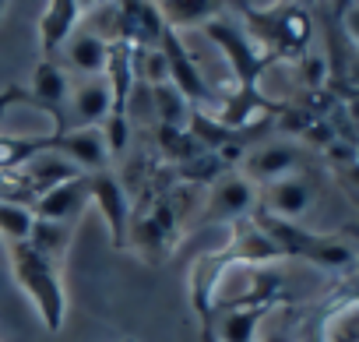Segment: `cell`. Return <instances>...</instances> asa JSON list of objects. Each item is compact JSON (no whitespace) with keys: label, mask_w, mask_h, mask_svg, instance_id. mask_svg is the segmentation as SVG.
Segmentation results:
<instances>
[{"label":"cell","mask_w":359,"mask_h":342,"mask_svg":"<svg viewBox=\"0 0 359 342\" xmlns=\"http://www.w3.org/2000/svg\"><path fill=\"white\" fill-rule=\"evenodd\" d=\"M348 81H352V85L359 88V53H355V57L348 60Z\"/></svg>","instance_id":"26"},{"label":"cell","mask_w":359,"mask_h":342,"mask_svg":"<svg viewBox=\"0 0 359 342\" xmlns=\"http://www.w3.org/2000/svg\"><path fill=\"white\" fill-rule=\"evenodd\" d=\"M32 223H36V216L29 205L0 202V237H4V244H29Z\"/></svg>","instance_id":"19"},{"label":"cell","mask_w":359,"mask_h":342,"mask_svg":"<svg viewBox=\"0 0 359 342\" xmlns=\"http://www.w3.org/2000/svg\"><path fill=\"white\" fill-rule=\"evenodd\" d=\"M313 195H317L313 184L303 173H292V177H282V180L261 188V205H264V216H271V219L299 223L310 212Z\"/></svg>","instance_id":"10"},{"label":"cell","mask_w":359,"mask_h":342,"mask_svg":"<svg viewBox=\"0 0 359 342\" xmlns=\"http://www.w3.org/2000/svg\"><path fill=\"white\" fill-rule=\"evenodd\" d=\"M4 15H8V4H4V0H0V22H4Z\"/></svg>","instance_id":"27"},{"label":"cell","mask_w":359,"mask_h":342,"mask_svg":"<svg viewBox=\"0 0 359 342\" xmlns=\"http://www.w3.org/2000/svg\"><path fill=\"white\" fill-rule=\"evenodd\" d=\"M158 50H162L165 67H169V85L191 103V110H205V106L212 103V88H208V81H205L198 60H194L191 50L184 46V39H180L172 29H162Z\"/></svg>","instance_id":"4"},{"label":"cell","mask_w":359,"mask_h":342,"mask_svg":"<svg viewBox=\"0 0 359 342\" xmlns=\"http://www.w3.org/2000/svg\"><path fill=\"white\" fill-rule=\"evenodd\" d=\"M324 342H359V300L341 303L327 324H324Z\"/></svg>","instance_id":"20"},{"label":"cell","mask_w":359,"mask_h":342,"mask_svg":"<svg viewBox=\"0 0 359 342\" xmlns=\"http://www.w3.org/2000/svg\"><path fill=\"white\" fill-rule=\"evenodd\" d=\"M324 152H327V159H331L338 169H345V166H352V162L359 159V148H355V145H348V141H341V138H334Z\"/></svg>","instance_id":"23"},{"label":"cell","mask_w":359,"mask_h":342,"mask_svg":"<svg viewBox=\"0 0 359 342\" xmlns=\"http://www.w3.org/2000/svg\"><path fill=\"white\" fill-rule=\"evenodd\" d=\"M151 103H155V113H158V127H187L191 103L180 96L169 81L151 88Z\"/></svg>","instance_id":"18"},{"label":"cell","mask_w":359,"mask_h":342,"mask_svg":"<svg viewBox=\"0 0 359 342\" xmlns=\"http://www.w3.org/2000/svg\"><path fill=\"white\" fill-rule=\"evenodd\" d=\"M113 96H109V81L102 78H88V81H71V99H67V131L74 127H102L109 117Z\"/></svg>","instance_id":"12"},{"label":"cell","mask_w":359,"mask_h":342,"mask_svg":"<svg viewBox=\"0 0 359 342\" xmlns=\"http://www.w3.org/2000/svg\"><path fill=\"white\" fill-rule=\"evenodd\" d=\"M123 342H134V338H123Z\"/></svg>","instance_id":"28"},{"label":"cell","mask_w":359,"mask_h":342,"mask_svg":"<svg viewBox=\"0 0 359 342\" xmlns=\"http://www.w3.org/2000/svg\"><path fill=\"white\" fill-rule=\"evenodd\" d=\"M81 18H85V8L78 4V0H53V4L43 8V18H39V50H43V60H60V50L74 36V29L81 25Z\"/></svg>","instance_id":"14"},{"label":"cell","mask_w":359,"mask_h":342,"mask_svg":"<svg viewBox=\"0 0 359 342\" xmlns=\"http://www.w3.org/2000/svg\"><path fill=\"white\" fill-rule=\"evenodd\" d=\"M341 173H345V177H348V184H352V188L359 191V159H355L352 166H345V169H341Z\"/></svg>","instance_id":"25"},{"label":"cell","mask_w":359,"mask_h":342,"mask_svg":"<svg viewBox=\"0 0 359 342\" xmlns=\"http://www.w3.org/2000/svg\"><path fill=\"white\" fill-rule=\"evenodd\" d=\"M67 99H71V74L60 60H39L32 74V88L25 92V103L39 106L53 120V134L67 131Z\"/></svg>","instance_id":"5"},{"label":"cell","mask_w":359,"mask_h":342,"mask_svg":"<svg viewBox=\"0 0 359 342\" xmlns=\"http://www.w3.org/2000/svg\"><path fill=\"white\" fill-rule=\"evenodd\" d=\"M327 74H331V67H327V57H324V53H310V50H306V53L299 57L296 78H299V85H303L306 92H324Z\"/></svg>","instance_id":"22"},{"label":"cell","mask_w":359,"mask_h":342,"mask_svg":"<svg viewBox=\"0 0 359 342\" xmlns=\"http://www.w3.org/2000/svg\"><path fill=\"white\" fill-rule=\"evenodd\" d=\"M310 261H313V265H320V268L338 272V268L355 265V261H359V254H355V247H352V244H345V240H338V237H320V244L313 247Z\"/></svg>","instance_id":"21"},{"label":"cell","mask_w":359,"mask_h":342,"mask_svg":"<svg viewBox=\"0 0 359 342\" xmlns=\"http://www.w3.org/2000/svg\"><path fill=\"white\" fill-rule=\"evenodd\" d=\"M205 32H208V39L226 53V60H229V67H233V74H236L240 92H261V78H264L271 57L261 53V50L254 46V39H250L243 29H236L233 22H226V18L208 22Z\"/></svg>","instance_id":"2"},{"label":"cell","mask_w":359,"mask_h":342,"mask_svg":"<svg viewBox=\"0 0 359 342\" xmlns=\"http://www.w3.org/2000/svg\"><path fill=\"white\" fill-rule=\"evenodd\" d=\"M36 145H39V152L64 155L81 173H102L109 166V148H106L102 127H74L64 134H46V138H36Z\"/></svg>","instance_id":"3"},{"label":"cell","mask_w":359,"mask_h":342,"mask_svg":"<svg viewBox=\"0 0 359 342\" xmlns=\"http://www.w3.org/2000/svg\"><path fill=\"white\" fill-rule=\"evenodd\" d=\"M71 230H74V226L36 219V223H32V233H29V247H32L39 258H46L50 265L60 268V261H64V254H67V247H71Z\"/></svg>","instance_id":"17"},{"label":"cell","mask_w":359,"mask_h":342,"mask_svg":"<svg viewBox=\"0 0 359 342\" xmlns=\"http://www.w3.org/2000/svg\"><path fill=\"white\" fill-rule=\"evenodd\" d=\"M299 162H303V155H299V148H296L292 141H268V145H261V148H250L240 166H243V177H247L254 188H257V184L268 188V184H275V180H282V177L299 173Z\"/></svg>","instance_id":"9"},{"label":"cell","mask_w":359,"mask_h":342,"mask_svg":"<svg viewBox=\"0 0 359 342\" xmlns=\"http://www.w3.org/2000/svg\"><path fill=\"white\" fill-rule=\"evenodd\" d=\"M268 25H271V39L278 43V53L282 57H303L306 46H310V15L303 8H282L275 15H268Z\"/></svg>","instance_id":"15"},{"label":"cell","mask_w":359,"mask_h":342,"mask_svg":"<svg viewBox=\"0 0 359 342\" xmlns=\"http://www.w3.org/2000/svg\"><path fill=\"white\" fill-rule=\"evenodd\" d=\"M109 50H113V43H106V39L95 36L92 29L78 25L74 36L64 43L60 57H64V64L78 74V81H88V78H102V74H106V67H109Z\"/></svg>","instance_id":"13"},{"label":"cell","mask_w":359,"mask_h":342,"mask_svg":"<svg viewBox=\"0 0 359 342\" xmlns=\"http://www.w3.org/2000/svg\"><path fill=\"white\" fill-rule=\"evenodd\" d=\"M254 205H257V188L243 173H226L208 188L201 223H233L236 226L254 216Z\"/></svg>","instance_id":"6"},{"label":"cell","mask_w":359,"mask_h":342,"mask_svg":"<svg viewBox=\"0 0 359 342\" xmlns=\"http://www.w3.org/2000/svg\"><path fill=\"white\" fill-rule=\"evenodd\" d=\"M8 254H11V272H15L18 286L29 293V300L36 303V310L43 317V328L50 335H57L64 328V314H67L60 268L50 265L46 258H39L29 244H8Z\"/></svg>","instance_id":"1"},{"label":"cell","mask_w":359,"mask_h":342,"mask_svg":"<svg viewBox=\"0 0 359 342\" xmlns=\"http://www.w3.org/2000/svg\"><path fill=\"white\" fill-rule=\"evenodd\" d=\"M271 303H233L205 314V342H254Z\"/></svg>","instance_id":"8"},{"label":"cell","mask_w":359,"mask_h":342,"mask_svg":"<svg viewBox=\"0 0 359 342\" xmlns=\"http://www.w3.org/2000/svg\"><path fill=\"white\" fill-rule=\"evenodd\" d=\"M92 202V188H88V173H78L57 188H50L43 198H36L32 205V216L36 219H46V223H64V226H74V219L85 212V205Z\"/></svg>","instance_id":"11"},{"label":"cell","mask_w":359,"mask_h":342,"mask_svg":"<svg viewBox=\"0 0 359 342\" xmlns=\"http://www.w3.org/2000/svg\"><path fill=\"white\" fill-rule=\"evenodd\" d=\"M158 8V18L165 29H205L208 22L222 18V4L215 0H165V4H155Z\"/></svg>","instance_id":"16"},{"label":"cell","mask_w":359,"mask_h":342,"mask_svg":"<svg viewBox=\"0 0 359 342\" xmlns=\"http://www.w3.org/2000/svg\"><path fill=\"white\" fill-rule=\"evenodd\" d=\"M345 32L359 43V4H348L345 8Z\"/></svg>","instance_id":"24"},{"label":"cell","mask_w":359,"mask_h":342,"mask_svg":"<svg viewBox=\"0 0 359 342\" xmlns=\"http://www.w3.org/2000/svg\"><path fill=\"white\" fill-rule=\"evenodd\" d=\"M88 188H92V202L102 209V219L109 226V237H113V247L123 251L130 244V223H134V209H130V198L120 184L116 173L102 169V173H88Z\"/></svg>","instance_id":"7"}]
</instances>
